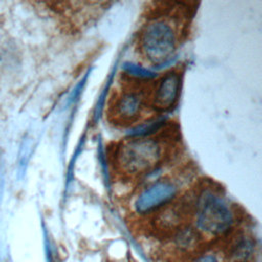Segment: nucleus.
Masks as SVG:
<instances>
[{
    "instance_id": "nucleus-1",
    "label": "nucleus",
    "mask_w": 262,
    "mask_h": 262,
    "mask_svg": "<svg viewBox=\"0 0 262 262\" xmlns=\"http://www.w3.org/2000/svg\"><path fill=\"white\" fill-rule=\"evenodd\" d=\"M163 156V146L158 140L139 137L127 140L118 147L115 163L119 171L137 176L155 169L161 163Z\"/></svg>"
},
{
    "instance_id": "nucleus-2",
    "label": "nucleus",
    "mask_w": 262,
    "mask_h": 262,
    "mask_svg": "<svg viewBox=\"0 0 262 262\" xmlns=\"http://www.w3.org/2000/svg\"><path fill=\"white\" fill-rule=\"evenodd\" d=\"M178 35L167 18H156L147 23L139 37V48L144 57L155 66L166 63L174 55Z\"/></svg>"
},
{
    "instance_id": "nucleus-3",
    "label": "nucleus",
    "mask_w": 262,
    "mask_h": 262,
    "mask_svg": "<svg viewBox=\"0 0 262 262\" xmlns=\"http://www.w3.org/2000/svg\"><path fill=\"white\" fill-rule=\"evenodd\" d=\"M196 223L203 231L218 235L226 232L233 223V214L223 198L205 191L196 202Z\"/></svg>"
},
{
    "instance_id": "nucleus-4",
    "label": "nucleus",
    "mask_w": 262,
    "mask_h": 262,
    "mask_svg": "<svg viewBox=\"0 0 262 262\" xmlns=\"http://www.w3.org/2000/svg\"><path fill=\"white\" fill-rule=\"evenodd\" d=\"M177 185L169 180H159L145 188L136 199L134 208L137 213L152 212L172 201L177 194Z\"/></svg>"
},
{
    "instance_id": "nucleus-5",
    "label": "nucleus",
    "mask_w": 262,
    "mask_h": 262,
    "mask_svg": "<svg viewBox=\"0 0 262 262\" xmlns=\"http://www.w3.org/2000/svg\"><path fill=\"white\" fill-rule=\"evenodd\" d=\"M143 96L137 91H125L112 107V118L116 123L132 124L137 121L143 108Z\"/></svg>"
},
{
    "instance_id": "nucleus-6",
    "label": "nucleus",
    "mask_w": 262,
    "mask_h": 262,
    "mask_svg": "<svg viewBox=\"0 0 262 262\" xmlns=\"http://www.w3.org/2000/svg\"><path fill=\"white\" fill-rule=\"evenodd\" d=\"M180 81L178 73L170 72L158 82L151 100L157 111H169L175 105L180 93Z\"/></svg>"
},
{
    "instance_id": "nucleus-7",
    "label": "nucleus",
    "mask_w": 262,
    "mask_h": 262,
    "mask_svg": "<svg viewBox=\"0 0 262 262\" xmlns=\"http://www.w3.org/2000/svg\"><path fill=\"white\" fill-rule=\"evenodd\" d=\"M183 212V208L176 204L165 208L157 217L158 226L165 230L175 229L181 222Z\"/></svg>"
},
{
    "instance_id": "nucleus-8",
    "label": "nucleus",
    "mask_w": 262,
    "mask_h": 262,
    "mask_svg": "<svg viewBox=\"0 0 262 262\" xmlns=\"http://www.w3.org/2000/svg\"><path fill=\"white\" fill-rule=\"evenodd\" d=\"M253 242L246 237L243 236L233 247L232 255L236 260H245L247 259L253 252Z\"/></svg>"
},
{
    "instance_id": "nucleus-9",
    "label": "nucleus",
    "mask_w": 262,
    "mask_h": 262,
    "mask_svg": "<svg viewBox=\"0 0 262 262\" xmlns=\"http://www.w3.org/2000/svg\"><path fill=\"white\" fill-rule=\"evenodd\" d=\"M125 71L130 74L133 75L137 78H154L156 76V74L154 72H150L149 70H146L140 66L134 64V63H125L124 66Z\"/></svg>"
},
{
    "instance_id": "nucleus-10",
    "label": "nucleus",
    "mask_w": 262,
    "mask_h": 262,
    "mask_svg": "<svg viewBox=\"0 0 262 262\" xmlns=\"http://www.w3.org/2000/svg\"><path fill=\"white\" fill-rule=\"evenodd\" d=\"M195 262H218V260L213 255H204L196 259Z\"/></svg>"
}]
</instances>
